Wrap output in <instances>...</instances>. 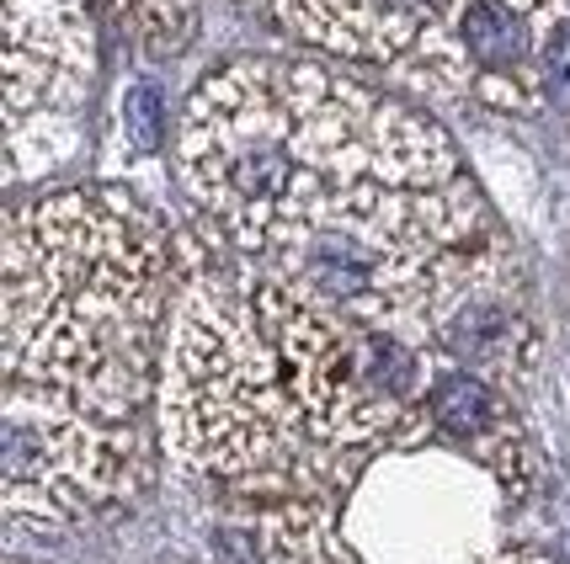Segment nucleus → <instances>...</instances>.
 <instances>
[{"label":"nucleus","instance_id":"obj_14","mask_svg":"<svg viewBox=\"0 0 570 564\" xmlns=\"http://www.w3.org/2000/svg\"><path fill=\"white\" fill-rule=\"evenodd\" d=\"M485 564H549L544 554H533V548H501V554H491Z\"/></svg>","mask_w":570,"mask_h":564},{"label":"nucleus","instance_id":"obj_12","mask_svg":"<svg viewBox=\"0 0 570 564\" xmlns=\"http://www.w3.org/2000/svg\"><path fill=\"white\" fill-rule=\"evenodd\" d=\"M112 11L124 17L134 32H139V43L149 53H176L187 38H193V22H198V6L193 0H112Z\"/></svg>","mask_w":570,"mask_h":564},{"label":"nucleus","instance_id":"obj_9","mask_svg":"<svg viewBox=\"0 0 570 564\" xmlns=\"http://www.w3.org/2000/svg\"><path fill=\"white\" fill-rule=\"evenodd\" d=\"M443 0H283L277 17L304 43L331 49L342 59L400 65L438 22Z\"/></svg>","mask_w":570,"mask_h":564},{"label":"nucleus","instance_id":"obj_6","mask_svg":"<svg viewBox=\"0 0 570 564\" xmlns=\"http://www.w3.org/2000/svg\"><path fill=\"white\" fill-rule=\"evenodd\" d=\"M570 59V0H443L426 38L400 59L405 80L501 112H533Z\"/></svg>","mask_w":570,"mask_h":564},{"label":"nucleus","instance_id":"obj_10","mask_svg":"<svg viewBox=\"0 0 570 564\" xmlns=\"http://www.w3.org/2000/svg\"><path fill=\"white\" fill-rule=\"evenodd\" d=\"M438 346L453 368H470L491 384H522L539 363V330L522 309L518 288L501 277H485L480 288L459 298L438 325Z\"/></svg>","mask_w":570,"mask_h":564},{"label":"nucleus","instance_id":"obj_4","mask_svg":"<svg viewBox=\"0 0 570 564\" xmlns=\"http://www.w3.org/2000/svg\"><path fill=\"white\" fill-rule=\"evenodd\" d=\"M246 277L256 315L288 368L298 410L325 447L363 453L395 437L400 420L422 405L432 378L443 373L432 342L342 315L267 267H246Z\"/></svg>","mask_w":570,"mask_h":564},{"label":"nucleus","instance_id":"obj_5","mask_svg":"<svg viewBox=\"0 0 570 564\" xmlns=\"http://www.w3.org/2000/svg\"><path fill=\"white\" fill-rule=\"evenodd\" d=\"M149 479L139 420H112L65 394L6 384L0 405V501L17 527L59 533L124 506Z\"/></svg>","mask_w":570,"mask_h":564},{"label":"nucleus","instance_id":"obj_1","mask_svg":"<svg viewBox=\"0 0 570 564\" xmlns=\"http://www.w3.org/2000/svg\"><path fill=\"white\" fill-rule=\"evenodd\" d=\"M176 160L214 235L250 261L379 187L459 181V155L432 118L298 59H240L203 80Z\"/></svg>","mask_w":570,"mask_h":564},{"label":"nucleus","instance_id":"obj_7","mask_svg":"<svg viewBox=\"0 0 570 564\" xmlns=\"http://www.w3.org/2000/svg\"><path fill=\"white\" fill-rule=\"evenodd\" d=\"M97 65L91 0H6V133L27 139L70 107Z\"/></svg>","mask_w":570,"mask_h":564},{"label":"nucleus","instance_id":"obj_2","mask_svg":"<svg viewBox=\"0 0 570 564\" xmlns=\"http://www.w3.org/2000/svg\"><path fill=\"white\" fill-rule=\"evenodd\" d=\"M171 315V250L128 197L53 192L11 208L0 283L6 384L139 420Z\"/></svg>","mask_w":570,"mask_h":564},{"label":"nucleus","instance_id":"obj_13","mask_svg":"<svg viewBox=\"0 0 570 564\" xmlns=\"http://www.w3.org/2000/svg\"><path fill=\"white\" fill-rule=\"evenodd\" d=\"M160 139H166V101L149 80H139L124 97V145L128 155H155Z\"/></svg>","mask_w":570,"mask_h":564},{"label":"nucleus","instance_id":"obj_3","mask_svg":"<svg viewBox=\"0 0 570 564\" xmlns=\"http://www.w3.org/2000/svg\"><path fill=\"white\" fill-rule=\"evenodd\" d=\"M155 405L166 453L229 495L325 501L352 479L357 453L325 447L298 410L246 267H229L203 246L181 256Z\"/></svg>","mask_w":570,"mask_h":564},{"label":"nucleus","instance_id":"obj_8","mask_svg":"<svg viewBox=\"0 0 570 564\" xmlns=\"http://www.w3.org/2000/svg\"><path fill=\"white\" fill-rule=\"evenodd\" d=\"M411 437H443L453 447L474 453L507 491L528 485V437H522L518 416H512L501 384H491V378H480L470 368H443L432 378L422 405L400 420L395 432V442Z\"/></svg>","mask_w":570,"mask_h":564},{"label":"nucleus","instance_id":"obj_11","mask_svg":"<svg viewBox=\"0 0 570 564\" xmlns=\"http://www.w3.org/2000/svg\"><path fill=\"white\" fill-rule=\"evenodd\" d=\"M203 564H363L342 538V522L325 501H277L267 512L224 533Z\"/></svg>","mask_w":570,"mask_h":564}]
</instances>
